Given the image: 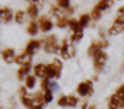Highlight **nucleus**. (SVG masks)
Returning a JSON list of instances; mask_svg holds the SVG:
<instances>
[{
  "label": "nucleus",
  "mask_w": 124,
  "mask_h": 109,
  "mask_svg": "<svg viewBox=\"0 0 124 109\" xmlns=\"http://www.w3.org/2000/svg\"><path fill=\"white\" fill-rule=\"evenodd\" d=\"M42 45V41H38V39H31L28 44H26V48H25V52L29 54V55H34L35 51L39 49V47Z\"/></svg>",
  "instance_id": "6e6552de"
},
{
  "label": "nucleus",
  "mask_w": 124,
  "mask_h": 109,
  "mask_svg": "<svg viewBox=\"0 0 124 109\" xmlns=\"http://www.w3.org/2000/svg\"><path fill=\"white\" fill-rule=\"evenodd\" d=\"M32 109H44V105H35Z\"/></svg>",
  "instance_id": "c9c22d12"
},
{
  "label": "nucleus",
  "mask_w": 124,
  "mask_h": 109,
  "mask_svg": "<svg viewBox=\"0 0 124 109\" xmlns=\"http://www.w3.org/2000/svg\"><path fill=\"white\" fill-rule=\"evenodd\" d=\"M114 96H115L117 100H118V106H120L121 109H124V84H121V86L115 90Z\"/></svg>",
  "instance_id": "ddd939ff"
},
{
  "label": "nucleus",
  "mask_w": 124,
  "mask_h": 109,
  "mask_svg": "<svg viewBox=\"0 0 124 109\" xmlns=\"http://www.w3.org/2000/svg\"><path fill=\"white\" fill-rule=\"evenodd\" d=\"M108 109H120V106H118V100H117V97L112 95L111 97H109V100H108Z\"/></svg>",
  "instance_id": "a878e982"
},
{
  "label": "nucleus",
  "mask_w": 124,
  "mask_h": 109,
  "mask_svg": "<svg viewBox=\"0 0 124 109\" xmlns=\"http://www.w3.org/2000/svg\"><path fill=\"white\" fill-rule=\"evenodd\" d=\"M42 45H44V49H45L47 52H50V54L60 51L58 39H57V36H55V35H50V36H47V38L42 41Z\"/></svg>",
  "instance_id": "f03ea898"
},
{
  "label": "nucleus",
  "mask_w": 124,
  "mask_h": 109,
  "mask_svg": "<svg viewBox=\"0 0 124 109\" xmlns=\"http://www.w3.org/2000/svg\"><path fill=\"white\" fill-rule=\"evenodd\" d=\"M0 23H2V19H0Z\"/></svg>",
  "instance_id": "4c0bfd02"
},
{
  "label": "nucleus",
  "mask_w": 124,
  "mask_h": 109,
  "mask_svg": "<svg viewBox=\"0 0 124 109\" xmlns=\"http://www.w3.org/2000/svg\"><path fill=\"white\" fill-rule=\"evenodd\" d=\"M21 102L28 108V109H32L34 106H35V102H34V99H32V96H25V97H21Z\"/></svg>",
  "instance_id": "4be33fe9"
},
{
  "label": "nucleus",
  "mask_w": 124,
  "mask_h": 109,
  "mask_svg": "<svg viewBox=\"0 0 124 109\" xmlns=\"http://www.w3.org/2000/svg\"><path fill=\"white\" fill-rule=\"evenodd\" d=\"M107 58H108V55H107L105 51H99L96 55L93 57V70L96 73L102 71V68H104V66L107 63Z\"/></svg>",
  "instance_id": "7ed1b4c3"
},
{
  "label": "nucleus",
  "mask_w": 124,
  "mask_h": 109,
  "mask_svg": "<svg viewBox=\"0 0 124 109\" xmlns=\"http://www.w3.org/2000/svg\"><path fill=\"white\" fill-rule=\"evenodd\" d=\"M60 54H61V58L63 60H67V58L75 55V47L70 45L67 39H63V42L60 45Z\"/></svg>",
  "instance_id": "20e7f679"
},
{
  "label": "nucleus",
  "mask_w": 124,
  "mask_h": 109,
  "mask_svg": "<svg viewBox=\"0 0 124 109\" xmlns=\"http://www.w3.org/2000/svg\"><path fill=\"white\" fill-rule=\"evenodd\" d=\"M83 38V31H79V32H73L72 34V41L73 42H78Z\"/></svg>",
  "instance_id": "c756f323"
},
{
  "label": "nucleus",
  "mask_w": 124,
  "mask_h": 109,
  "mask_svg": "<svg viewBox=\"0 0 124 109\" xmlns=\"http://www.w3.org/2000/svg\"><path fill=\"white\" fill-rule=\"evenodd\" d=\"M57 105L58 106H61V108H67V96H60L58 99H57Z\"/></svg>",
  "instance_id": "c85d7f7f"
},
{
  "label": "nucleus",
  "mask_w": 124,
  "mask_h": 109,
  "mask_svg": "<svg viewBox=\"0 0 124 109\" xmlns=\"http://www.w3.org/2000/svg\"><path fill=\"white\" fill-rule=\"evenodd\" d=\"M26 15L34 20L37 16H38V13H39V7L37 6V2H29V5H28V7H26Z\"/></svg>",
  "instance_id": "9b49d317"
},
{
  "label": "nucleus",
  "mask_w": 124,
  "mask_h": 109,
  "mask_svg": "<svg viewBox=\"0 0 124 109\" xmlns=\"http://www.w3.org/2000/svg\"><path fill=\"white\" fill-rule=\"evenodd\" d=\"M88 109H98V108H96V106H89Z\"/></svg>",
  "instance_id": "e433bc0d"
},
{
  "label": "nucleus",
  "mask_w": 124,
  "mask_h": 109,
  "mask_svg": "<svg viewBox=\"0 0 124 109\" xmlns=\"http://www.w3.org/2000/svg\"><path fill=\"white\" fill-rule=\"evenodd\" d=\"M12 10L8 9V7H2L0 9V19H2V23H8L10 19H12Z\"/></svg>",
  "instance_id": "4468645a"
},
{
  "label": "nucleus",
  "mask_w": 124,
  "mask_h": 109,
  "mask_svg": "<svg viewBox=\"0 0 124 109\" xmlns=\"http://www.w3.org/2000/svg\"><path fill=\"white\" fill-rule=\"evenodd\" d=\"M67 26H69L73 32L83 31V29L80 28V25H79V19H73V18H70V19H69V22H67Z\"/></svg>",
  "instance_id": "f3484780"
},
{
  "label": "nucleus",
  "mask_w": 124,
  "mask_h": 109,
  "mask_svg": "<svg viewBox=\"0 0 124 109\" xmlns=\"http://www.w3.org/2000/svg\"><path fill=\"white\" fill-rule=\"evenodd\" d=\"M26 12H23V10H18L16 13H15V20H16V23H23L25 22V19H26Z\"/></svg>",
  "instance_id": "5701e85b"
},
{
  "label": "nucleus",
  "mask_w": 124,
  "mask_h": 109,
  "mask_svg": "<svg viewBox=\"0 0 124 109\" xmlns=\"http://www.w3.org/2000/svg\"><path fill=\"white\" fill-rule=\"evenodd\" d=\"M38 26H39L41 32H50L53 29V26H54V22L48 16H41L38 19Z\"/></svg>",
  "instance_id": "0eeeda50"
},
{
  "label": "nucleus",
  "mask_w": 124,
  "mask_h": 109,
  "mask_svg": "<svg viewBox=\"0 0 124 109\" xmlns=\"http://www.w3.org/2000/svg\"><path fill=\"white\" fill-rule=\"evenodd\" d=\"M32 61V55H29V54H26L25 51L22 54H19V55H16V60L15 63H18L19 66H26V64H31Z\"/></svg>",
  "instance_id": "f8f14e48"
},
{
  "label": "nucleus",
  "mask_w": 124,
  "mask_h": 109,
  "mask_svg": "<svg viewBox=\"0 0 124 109\" xmlns=\"http://www.w3.org/2000/svg\"><path fill=\"white\" fill-rule=\"evenodd\" d=\"M32 99H34L35 105H45V96H44V92H42V90L37 92V93L32 96Z\"/></svg>",
  "instance_id": "a211bd4d"
},
{
  "label": "nucleus",
  "mask_w": 124,
  "mask_h": 109,
  "mask_svg": "<svg viewBox=\"0 0 124 109\" xmlns=\"http://www.w3.org/2000/svg\"><path fill=\"white\" fill-rule=\"evenodd\" d=\"M61 68H63V63H61L58 58H54L50 64H47V74H45V79H48V80L58 79Z\"/></svg>",
  "instance_id": "f257e3e1"
},
{
  "label": "nucleus",
  "mask_w": 124,
  "mask_h": 109,
  "mask_svg": "<svg viewBox=\"0 0 124 109\" xmlns=\"http://www.w3.org/2000/svg\"><path fill=\"white\" fill-rule=\"evenodd\" d=\"M45 74H47V64L38 63L34 66V76L35 77H39L42 80V79H45Z\"/></svg>",
  "instance_id": "1a4fd4ad"
},
{
  "label": "nucleus",
  "mask_w": 124,
  "mask_h": 109,
  "mask_svg": "<svg viewBox=\"0 0 124 109\" xmlns=\"http://www.w3.org/2000/svg\"><path fill=\"white\" fill-rule=\"evenodd\" d=\"M101 15H102V12L95 6V7L92 9V12H91V19H92V20H98V19L101 18Z\"/></svg>",
  "instance_id": "cd10ccee"
},
{
  "label": "nucleus",
  "mask_w": 124,
  "mask_h": 109,
  "mask_svg": "<svg viewBox=\"0 0 124 109\" xmlns=\"http://www.w3.org/2000/svg\"><path fill=\"white\" fill-rule=\"evenodd\" d=\"M2 57H3V61L5 63H15V60H16V52H15L13 48H6L2 52Z\"/></svg>",
  "instance_id": "9d476101"
},
{
  "label": "nucleus",
  "mask_w": 124,
  "mask_h": 109,
  "mask_svg": "<svg viewBox=\"0 0 124 109\" xmlns=\"http://www.w3.org/2000/svg\"><path fill=\"white\" fill-rule=\"evenodd\" d=\"M29 70H31V64H26V66H21L19 70H18V79L19 80H25L29 74Z\"/></svg>",
  "instance_id": "2eb2a0df"
},
{
  "label": "nucleus",
  "mask_w": 124,
  "mask_h": 109,
  "mask_svg": "<svg viewBox=\"0 0 124 109\" xmlns=\"http://www.w3.org/2000/svg\"><path fill=\"white\" fill-rule=\"evenodd\" d=\"M121 32H124V18L118 16V18L112 22V26L108 29V34H109V35H118V34H121Z\"/></svg>",
  "instance_id": "423d86ee"
},
{
  "label": "nucleus",
  "mask_w": 124,
  "mask_h": 109,
  "mask_svg": "<svg viewBox=\"0 0 124 109\" xmlns=\"http://www.w3.org/2000/svg\"><path fill=\"white\" fill-rule=\"evenodd\" d=\"M78 93L82 96V97H88L93 93V89H92V82L91 80H86V82H82L78 84Z\"/></svg>",
  "instance_id": "39448f33"
},
{
  "label": "nucleus",
  "mask_w": 124,
  "mask_h": 109,
  "mask_svg": "<svg viewBox=\"0 0 124 109\" xmlns=\"http://www.w3.org/2000/svg\"><path fill=\"white\" fill-rule=\"evenodd\" d=\"M99 51H102V49H99V48H98V47H96V45L92 42V44L88 47V55H91V57H95V55H96V54H98Z\"/></svg>",
  "instance_id": "393cba45"
},
{
  "label": "nucleus",
  "mask_w": 124,
  "mask_h": 109,
  "mask_svg": "<svg viewBox=\"0 0 124 109\" xmlns=\"http://www.w3.org/2000/svg\"><path fill=\"white\" fill-rule=\"evenodd\" d=\"M9 109H13V108H9Z\"/></svg>",
  "instance_id": "58836bf2"
},
{
  "label": "nucleus",
  "mask_w": 124,
  "mask_h": 109,
  "mask_svg": "<svg viewBox=\"0 0 124 109\" xmlns=\"http://www.w3.org/2000/svg\"><path fill=\"white\" fill-rule=\"evenodd\" d=\"M118 16H121V18H124V6H121V7L118 9Z\"/></svg>",
  "instance_id": "f704fd0d"
},
{
  "label": "nucleus",
  "mask_w": 124,
  "mask_h": 109,
  "mask_svg": "<svg viewBox=\"0 0 124 109\" xmlns=\"http://www.w3.org/2000/svg\"><path fill=\"white\" fill-rule=\"evenodd\" d=\"M50 90L54 93V90H58V84L55 82H50Z\"/></svg>",
  "instance_id": "473e14b6"
},
{
  "label": "nucleus",
  "mask_w": 124,
  "mask_h": 109,
  "mask_svg": "<svg viewBox=\"0 0 124 109\" xmlns=\"http://www.w3.org/2000/svg\"><path fill=\"white\" fill-rule=\"evenodd\" d=\"M19 95H21V97H25V96H28V95H26V87H25V86H22V87L19 89Z\"/></svg>",
  "instance_id": "72a5a7b5"
},
{
  "label": "nucleus",
  "mask_w": 124,
  "mask_h": 109,
  "mask_svg": "<svg viewBox=\"0 0 124 109\" xmlns=\"http://www.w3.org/2000/svg\"><path fill=\"white\" fill-rule=\"evenodd\" d=\"M35 84H37V77L32 76V74H29V76L25 79V87H26V89H34Z\"/></svg>",
  "instance_id": "aec40b11"
},
{
  "label": "nucleus",
  "mask_w": 124,
  "mask_h": 109,
  "mask_svg": "<svg viewBox=\"0 0 124 109\" xmlns=\"http://www.w3.org/2000/svg\"><path fill=\"white\" fill-rule=\"evenodd\" d=\"M38 31H39V26H38V22H35V20H31L29 23H28V28H26V32L31 35V36H35L37 34H38Z\"/></svg>",
  "instance_id": "dca6fc26"
},
{
  "label": "nucleus",
  "mask_w": 124,
  "mask_h": 109,
  "mask_svg": "<svg viewBox=\"0 0 124 109\" xmlns=\"http://www.w3.org/2000/svg\"><path fill=\"white\" fill-rule=\"evenodd\" d=\"M55 6L57 7H60V9H69L70 7V2H69V0H57V2H55Z\"/></svg>",
  "instance_id": "bb28decb"
},
{
  "label": "nucleus",
  "mask_w": 124,
  "mask_h": 109,
  "mask_svg": "<svg viewBox=\"0 0 124 109\" xmlns=\"http://www.w3.org/2000/svg\"><path fill=\"white\" fill-rule=\"evenodd\" d=\"M44 96H45V103H50V102L53 100V92H51V90L44 92Z\"/></svg>",
  "instance_id": "2f4dec72"
},
{
  "label": "nucleus",
  "mask_w": 124,
  "mask_h": 109,
  "mask_svg": "<svg viewBox=\"0 0 124 109\" xmlns=\"http://www.w3.org/2000/svg\"><path fill=\"white\" fill-rule=\"evenodd\" d=\"M114 2H112V0H99V2L96 3V7L102 12V10H105V9H108L111 5H112Z\"/></svg>",
  "instance_id": "412c9836"
},
{
  "label": "nucleus",
  "mask_w": 124,
  "mask_h": 109,
  "mask_svg": "<svg viewBox=\"0 0 124 109\" xmlns=\"http://www.w3.org/2000/svg\"><path fill=\"white\" fill-rule=\"evenodd\" d=\"M79 103V99L73 95H69L67 96V108H76Z\"/></svg>",
  "instance_id": "b1692460"
},
{
  "label": "nucleus",
  "mask_w": 124,
  "mask_h": 109,
  "mask_svg": "<svg viewBox=\"0 0 124 109\" xmlns=\"http://www.w3.org/2000/svg\"><path fill=\"white\" fill-rule=\"evenodd\" d=\"M67 22H69V19L64 16V18H61V19L57 20V26H58V28H66V26H67Z\"/></svg>",
  "instance_id": "7c9ffc66"
},
{
  "label": "nucleus",
  "mask_w": 124,
  "mask_h": 109,
  "mask_svg": "<svg viewBox=\"0 0 124 109\" xmlns=\"http://www.w3.org/2000/svg\"><path fill=\"white\" fill-rule=\"evenodd\" d=\"M91 15H88V13H83L80 18H79V25H80V28L83 29V28H86L89 23H91Z\"/></svg>",
  "instance_id": "6ab92c4d"
}]
</instances>
